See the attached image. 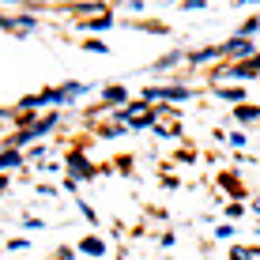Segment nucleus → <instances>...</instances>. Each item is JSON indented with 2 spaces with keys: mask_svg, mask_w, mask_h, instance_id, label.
Returning <instances> with one entry per match:
<instances>
[{
  "mask_svg": "<svg viewBox=\"0 0 260 260\" xmlns=\"http://www.w3.org/2000/svg\"><path fill=\"white\" fill-rule=\"evenodd\" d=\"M155 98H189L185 87H151V91H143V102H155Z\"/></svg>",
  "mask_w": 260,
  "mask_h": 260,
  "instance_id": "obj_1",
  "label": "nucleus"
},
{
  "mask_svg": "<svg viewBox=\"0 0 260 260\" xmlns=\"http://www.w3.org/2000/svg\"><path fill=\"white\" fill-rule=\"evenodd\" d=\"M256 68H260V57H253L249 64H234V68L219 72V76H230V79H253V76H256Z\"/></svg>",
  "mask_w": 260,
  "mask_h": 260,
  "instance_id": "obj_2",
  "label": "nucleus"
},
{
  "mask_svg": "<svg viewBox=\"0 0 260 260\" xmlns=\"http://www.w3.org/2000/svg\"><path fill=\"white\" fill-rule=\"evenodd\" d=\"M222 49L234 53V57H249V53H253V42H249V38H234V42H226Z\"/></svg>",
  "mask_w": 260,
  "mask_h": 260,
  "instance_id": "obj_3",
  "label": "nucleus"
},
{
  "mask_svg": "<svg viewBox=\"0 0 260 260\" xmlns=\"http://www.w3.org/2000/svg\"><path fill=\"white\" fill-rule=\"evenodd\" d=\"M72 170H76L79 177H91V166L83 162V155H72Z\"/></svg>",
  "mask_w": 260,
  "mask_h": 260,
  "instance_id": "obj_4",
  "label": "nucleus"
},
{
  "mask_svg": "<svg viewBox=\"0 0 260 260\" xmlns=\"http://www.w3.org/2000/svg\"><path fill=\"white\" fill-rule=\"evenodd\" d=\"M12 166H19V155H15V151H4V155H0V170H12Z\"/></svg>",
  "mask_w": 260,
  "mask_h": 260,
  "instance_id": "obj_5",
  "label": "nucleus"
},
{
  "mask_svg": "<svg viewBox=\"0 0 260 260\" xmlns=\"http://www.w3.org/2000/svg\"><path fill=\"white\" fill-rule=\"evenodd\" d=\"M83 253L98 256V253H102V241H98V238H87V241H83Z\"/></svg>",
  "mask_w": 260,
  "mask_h": 260,
  "instance_id": "obj_6",
  "label": "nucleus"
},
{
  "mask_svg": "<svg viewBox=\"0 0 260 260\" xmlns=\"http://www.w3.org/2000/svg\"><path fill=\"white\" fill-rule=\"evenodd\" d=\"M238 117H241V121H256V117H260V110H253V106H241Z\"/></svg>",
  "mask_w": 260,
  "mask_h": 260,
  "instance_id": "obj_7",
  "label": "nucleus"
},
{
  "mask_svg": "<svg viewBox=\"0 0 260 260\" xmlns=\"http://www.w3.org/2000/svg\"><path fill=\"white\" fill-rule=\"evenodd\" d=\"M106 98H110V102H121V98H124V87H110V91H106Z\"/></svg>",
  "mask_w": 260,
  "mask_h": 260,
  "instance_id": "obj_8",
  "label": "nucleus"
},
{
  "mask_svg": "<svg viewBox=\"0 0 260 260\" xmlns=\"http://www.w3.org/2000/svg\"><path fill=\"white\" fill-rule=\"evenodd\" d=\"M230 256H234V260H249V256H253V249H234Z\"/></svg>",
  "mask_w": 260,
  "mask_h": 260,
  "instance_id": "obj_9",
  "label": "nucleus"
}]
</instances>
